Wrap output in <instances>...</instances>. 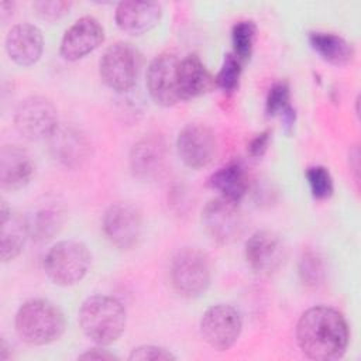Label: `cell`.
Instances as JSON below:
<instances>
[{
    "label": "cell",
    "instance_id": "1",
    "mask_svg": "<svg viewBox=\"0 0 361 361\" xmlns=\"http://www.w3.org/2000/svg\"><path fill=\"white\" fill-rule=\"evenodd\" d=\"M348 340V324L344 316L333 307H310L298 320V345L312 360L331 361L343 357Z\"/></svg>",
    "mask_w": 361,
    "mask_h": 361
},
{
    "label": "cell",
    "instance_id": "2",
    "mask_svg": "<svg viewBox=\"0 0 361 361\" xmlns=\"http://www.w3.org/2000/svg\"><path fill=\"white\" fill-rule=\"evenodd\" d=\"M126 322L124 306L111 296L93 295L79 309V324L83 333L99 345H109L118 340Z\"/></svg>",
    "mask_w": 361,
    "mask_h": 361
},
{
    "label": "cell",
    "instance_id": "3",
    "mask_svg": "<svg viewBox=\"0 0 361 361\" xmlns=\"http://www.w3.org/2000/svg\"><path fill=\"white\" fill-rule=\"evenodd\" d=\"M16 331L28 344H49L63 334L65 317L52 302L30 299L20 306L16 314Z\"/></svg>",
    "mask_w": 361,
    "mask_h": 361
},
{
    "label": "cell",
    "instance_id": "4",
    "mask_svg": "<svg viewBox=\"0 0 361 361\" xmlns=\"http://www.w3.org/2000/svg\"><path fill=\"white\" fill-rule=\"evenodd\" d=\"M172 288L183 298H197L204 293L212 281V262L206 252L196 247L179 250L169 265Z\"/></svg>",
    "mask_w": 361,
    "mask_h": 361
},
{
    "label": "cell",
    "instance_id": "5",
    "mask_svg": "<svg viewBox=\"0 0 361 361\" xmlns=\"http://www.w3.org/2000/svg\"><path fill=\"white\" fill-rule=\"evenodd\" d=\"M90 252L79 241L63 240L49 248L44 259L47 276L59 286L80 282L90 268Z\"/></svg>",
    "mask_w": 361,
    "mask_h": 361
},
{
    "label": "cell",
    "instance_id": "6",
    "mask_svg": "<svg viewBox=\"0 0 361 361\" xmlns=\"http://www.w3.org/2000/svg\"><path fill=\"white\" fill-rule=\"evenodd\" d=\"M140 56L137 49L131 44L116 42L104 51L99 71L106 86L116 92H126L134 86Z\"/></svg>",
    "mask_w": 361,
    "mask_h": 361
},
{
    "label": "cell",
    "instance_id": "7",
    "mask_svg": "<svg viewBox=\"0 0 361 361\" xmlns=\"http://www.w3.org/2000/svg\"><path fill=\"white\" fill-rule=\"evenodd\" d=\"M202 223L207 234L220 244L238 240L245 224L238 202L221 196L206 203L202 212Z\"/></svg>",
    "mask_w": 361,
    "mask_h": 361
},
{
    "label": "cell",
    "instance_id": "8",
    "mask_svg": "<svg viewBox=\"0 0 361 361\" xmlns=\"http://www.w3.org/2000/svg\"><path fill=\"white\" fill-rule=\"evenodd\" d=\"M14 126L28 140L48 138L58 127L56 107L47 97L31 96L17 107Z\"/></svg>",
    "mask_w": 361,
    "mask_h": 361
},
{
    "label": "cell",
    "instance_id": "9",
    "mask_svg": "<svg viewBox=\"0 0 361 361\" xmlns=\"http://www.w3.org/2000/svg\"><path fill=\"white\" fill-rule=\"evenodd\" d=\"M243 322L240 312L231 305H214L209 307L200 320V333L203 340L214 350L224 351L234 345Z\"/></svg>",
    "mask_w": 361,
    "mask_h": 361
},
{
    "label": "cell",
    "instance_id": "10",
    "mask_svg": "<svg viewBox=\"0 0 361 361\" xmlns=\"http://www.w3.org/2000/svg\"><path fill=\"white\" fill-rule=\"evenodd\" d=\"M103 231L107 240L118 250H131L141 237V213L130 203H114L103 216Z\"/></svg>",
    "mask_w": 361,
    "mask_h": 361
},
{
    "label": "cell",
    "instance_id": "11",
    "mask_svg": "<svg viewBox=\"0 0 361 361\" xmlns=\"http://www.w3.org/2000/svg\"><path fill=\"white\" fill-rule=\"evenodd\" d=\"M179 59L173 54H161L147 69V89L151 99L164 107L182 100L178 82Z\"/></svg>",
    "mask_w": 361,
    "mask_h": 361
},
{
    "label": "cell",
    "instance_id": "12",
    "mask_svg": "<svg viewBox=\"0 0 361 361\" xmlns=\"http://www.w3.org/2000/svg\"><path fill=\"white\" fill-rule=\"evenodd\" d=\"M216 137L204 124H188L178 135V155L182 162L192 169L207 166L216 155Z\"/></svg>",
    "mask_w": 361,
    "mask_h": 361
},
{
    "label": "cell",
    "instance_id": "13",
    "mask_svg": "<svg viewBox=\"0 0 361 361\" xmlns=\"http://www.w3.org/2000/svg\"><path fill=\"white\" fill-rule=\"evenodd\" d=\"M168 162V147L162 135L148 134L138 140L130 151V169L141 180L159 178Z\"/></svg>",
    "mask_w": 361,
    "mask_h": 361
},
{
    "label": "cell",
    "instance_id": "14",
    "mask_svg": "<svg viewBox=\"0 0 361 361\" xmlns=\"http://www.w3.org/2000/svg\"><path fill=\"white\" fill-rule=\"evenodd\" d=\"M286 258L285 244L276 233L271 230L255 231L245 243V259L251 269L258 274L276 272Z\"/></svg>",
    "mask_w": 361,
    "mask_h": 361
},
{
    "label": "cell",
    "instance_id": "15",
    "mask_svg": "<svg viewBox=\"0 0 361 361\" xmlns=\"http://www.w3.org/2000/svg\"><path fill=\"white\" fill-rule=\"evenodd\" d=\"M49 151L66 168H80L90 157L92 144L86 134L75 126H61L48 137Z\"/></svg>",
    "mask_w": 361,
    "mask_h": 361
},
{
    "label": "cell",
    "instance_id": "16",
    "mask_svg": "<svg viewBox=\"0 0 361 361\" xmlns=\"http://www.w3.org/2000/svg\"><path fill=\"white\" fill-rule=\"evenodd\" d=\"M104 41V30L93 17H82L63 34L61 55L66 61H78L94 51Z\"/></svg>",
    "mask_w": 361,
    "mask_h": 361
},
{
    "label": "cell",
    "instance_id": "17",
    "mask_svg": "<svg viewBox=\"0 0 361 361\" xmlns=\"http://www.w3.org/2000/svg\"><path fill=\"white\" fill-rule=\"evenodd\" d=\"M44 49V38L38 27L21 23L11 27L6 37V51L13 62L21 66L34 65Z\"/></svg>",
    "mask_w": 361,
    "mask_h": 361
},
{
    "label": "cell",
    "instance_id": "18",
    "mask_svg": "<svg viewBox=\"0 0 361 361\" xmlns=\"http://www.w3.org/2000/svg\"><path fill=\"white\" fill-rule=\"evenodd\" d=\"M161 6L152 1H121L116 7L117 27L130 35H141L152 30L161 20Z\"/></svg>",
    "mask_w": 361,
    "mask_h": 361
},
{
    "label": "cell",
    "instance_id": "19",
    "mask_svg": "<svg viewBox=\"0 0 361 361\" xmlns=\"http://www.w3.org/2000/svg\"><path fill=\"white\" fill-rule=\"evenodd\" d=\"M30 234V223L18 212L1 202L0 210V257L3 262L11 261L23 251Z\"/></svg>",
    "mask_w": 361,
    "mask_h": 361
},
{
    "label": "cell",
    "instance_id": "20",
    "mask_svg": "<svg viewBox=\"0 0 361 361\" xmlns=\"http://www.w3.org/2000/svg\"><path fill=\"white\" fill-rule=\"evenodd\" d=\"M34 175V164L27 151L17 145H4L0 151V185L4 190L24 188Z\"/></svg>",
    "mask_w": 361,
    "mask_h": 361
},
{
    "label": "cell",
    "instance_id": "21",
    "mask_svg": "<svg viewBox=\"0 0 361 361\" xmlns=\"http://www.w3.org/2000/svg\"><path fill=\"white\" fill-rule=\"evenodd\" d=\"M178 82L182 100L202 96L216 86L214 78L197 55H188L179 61Z\"/></svg>",
    "mask_w": 361,
    "mask_h": 361
},
{
    "label": "cell",
    "instance_id": "22",
    "mask_svg": "<svg viewBox=\"0 0 361 361\" xmlns=\"http://www.w3.org/2000/svg\"><path fill=\"white\" fill-rule=\"evenodd\" d=\"M209 185L217 190L221 197L238 202L248 190V176L240 164L233 162L219 168L210 176Z\"/></svg>",
    "mask_w": 361,
    "mask_h": 361
},
{
    "label": "cell",
    "instance_id": "23",
    "mask_svg": "<svg viewBox=\"0 0 361 361\" xmlns=\"http://www.w3.org/2000/svg\"><path fill=\"white\" fill-rule=\"evenodd\" d=\"M310 47L329 63L341 66L351 62L354 49L348 41L333 32H310Z\"/></svg>",
    "mask_w": 361,
    "mask_h": 361
},
{
    "label": "cell",
    "instance_id": "24",
    "mask_svg": "<svg viewBox=\"0 0 361 361\" xmlns=\"http://www.w3.org/2000/svg\"><path fill=\"white\" fill-rule=\"evenodd\" d=\"M65 209L62 204L49 202L39 207L30 223V234L38 243H44L56 235L65 223Z\"/></svg>",
    "mask_w": 361,
    "mask_h": 361
},
{
    "label": "cell",
    "instance_id": "25",
    "mask_svg": "<svg viewBox=\"0 0 361 361\" xmlns=\"http://www.w3.org/2000/svg\"><path fill=\"white\" fill-rule=\"evenodd\" d=\"M298 272L302 283L310 289H317L323 285L326 278V268L323 258L313 250L302 252L298 262Z\"/></svg>",
    "mask_w": 361,
    "mask_h": 361
},
{
    "label": "cell",
    "instance_id": "26",
    "mask_svg": "<svg viewBox=\"0 0 361 361\" xmlns=\"http://www.w3.org/2000/svg\"><path fill=\"white\" fill-rule=\"evenodd\" d=\"M255 31H257V27L252 21H238L231 30V41H233L231 54L237 56L241 62L248 61L252 54Z\"/></svg>",
    "mask_w": 361,
    "mask_h": 361
},
{
    "label": "cell",
    "instance_id": "27",
    "mask_svg": "<svg viewBox=\"0 0 361 361\" xmlns=\"http://www.w3.org/2000/svg\"><path fill=\"white\" fill-rule=\"evenodd\" d=\"M306 180L310 188L312 196L317 200L329 199L333 195L334 183L331 173L326 166L314 165L306 169Z\"/></svg>",
    "mask_w": 361,
    "mask_h": 361
},
{
    "label": "cell",
    "instance_id": "28",
    "mask_svg": "<svg viewBox=\"0 0 361 361\" xmlns=\"http://www.w3.org/2000/svg\"><path fill=\"white\" fill-rule=\"evenodd\" d=\"M243 62L233 54H227L223 59L221 68L214 78L216 86H219L226 93H233L238 89L240 76H241Z\"/></svg>",
    "mask_w": 361,
    "mask_h": 361
},
{
    "label": "cell",
    "instance_id": "29",
    "mask_svg": "<svg viewBox=\"0 0 361 361\" xmlns=\"http://www.w3.org/2000/svg\"><path fill=\"white\" fill-rule=\"evenodd\" d=\"M290 90L286 82L275 83L267 96L265 111L268 116H282L290 109Z\"/></svg>",
    "mask_w": 361,
    "mask_h": 361
},
{
    "label": "cell",
    "instance_id": "30",
    "mask_svg": "<svg viewBox=\"0 0 361 361\" xmlns=\"http://www.w3.org/2000/svg\"><path fill=\"white\" fill-rule=\"evenodd\" d=\"M71 1H62V0H52V1H35L32 7L35 8L37 14L47 21H56L66 16L71 8Z\"/></svg>",
    "mask_w": 361,
    "mask_h": 361
},
{
    "label": "cell",
    "instance_id": "31",
    "mask_svg": "<svg viewBox=\"0 0 361 361\" xmlns=\"http://www.w3.org/2000/svg\"><path fill=\"white\" fill-rule=\"evenodd\" d=\"M131 361H169L176 360V357L166 348L159 345H140L134 348L128 357Z\"/></svg>",
    "mask_w": 361,
    "mask_h": 361
},
{
    "label": "cell",
    "instance_id": "32",
    "mask_svg": "<svg viewBox=\"0 0 361 361\" xmlns=\"http://www.w3.org/2000/svg\"><path fill=\"white\" fill-rule=\"evenodd\" d=\"M269 144V131H262L259 134H257L247 147V151L251 157H261Z\"/></svg>",
    "mask_w": 361,
    "mask_h": 361
},
{
    "label": "cell",
    "instance_id": "33",
    "mask_svg": "<svg viewBox=\"0 0 361 361\" xmlns=\"http://www.w3.org/2000/svg\"><path fill=\"white\" fill-rule=\"evenodd\" d=\"M80 360H102V361H111V360H117V357L114 354H111L110 351L97 347V348H90L86 353L79 355Z\"/></svg>",
    "mask_w": 361,
    "mask_h": 361
}]
</instances>
